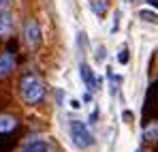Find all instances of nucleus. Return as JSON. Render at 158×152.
<instances>
[{
    "label": "nucleus",
    "mask_w": 158,
    "mask_h": 152,
    "mask_svg": "<svg viewBox=\"0 0 158 152\" xmlns=\"http://www.w3.org/2000/svg\"><path fill=\"white\" fill-rule=\"evenodd\" d=\"M19 90H22V99H24L28 105H36L39 101H43V97H45V84L36 75H32V73H28V75L22 77Z\"/></svg>",
    "instance_id": "nucleus-1"
},
{
    "label": "nucleus",
    "mask_w": 158,
    "mask_h": 152,
    "mask_svg": "<svg viewBox=\"0 0 158 152\" xmlns=\"http://www.w3.org/2000/svg\"><path fill=\"white\" fill-rule=\"evenodd\" d=\"M69 133H71V139H73V144L77 146V148H90L92 144H94V135L90 133V128L85 122H81V120H71V124H69Z\"/></svg>",
    "instance_id": "nucleus-2"
},
{
    "label": "nucleus",
    "mask_w": 158,
    "mask_h": 152,
    "mask_svg": "<svg viewBox=\"0 0 158 152\" xmlns=\"http://www.w3.org/2000/svg\"><path fill=\"white\" fill-rule=\"evenodd\" d=\"M24 37H26V43L28 47H39L41 45V28L34 20H28L26 26H24Z\"/></svg>",
    "instance_id": "nucleus-3"
},
{
    "label": "nucleus",
    "mask_w": 158,
    "mask_h": 152,
    "mask_svg": "<svg viewBox=\"0 0 158 152\" xmlns=\"http://www.w3.org/2000/svg\"><path fill=\"white\" fill-rule=\"evenodd\" d=\"M79 75H81L83 86L88 88V92H92V90H96V88H98V81H96V77H94V71L90 69V64L81 62V64H79Z\"/></svg>",
    "instance_id": "nucleus-4"
},
{
    "label": "nucleus",
    "mask_w": 158,
    "mask_h": 152,
    "mask_svg": "<svg viewBox=\"0 0 158 152\" xmlns=\"http://www.w3.org/2000/svg\"><path fill=\"white\" fill-rule=\"evenodd\" d=\"M22 152H49V141L41 137H30L22 146Z\"/></svg>",
    "instance_id": "nucleus-5"
},
{
    "label": "nucleus",
    "mask_w": 158,
    "mask_h": 152,
    "mask_svg": "<svg viewBox=\"0 0 158 152\" xmlns=\"http://www.w3.org/2000/svg\"><path fill=\"white\" fill-rule=\"evenodd\" d=\"M13 28H15V20H13V15L6 11V13H0V39H4V37H9L11 32H13Z\"/></svg>",
    "instance_id": "nucleus-6"
},
{
    "label": "nucleus",
    "mask_w": 158,
    "mask_h": 152,
    "mask_svg": "<svg viewBox=\"0 0 158 152\" xmlns=\"http://www.w3.org/2000/svg\"><path fill=\"white\" fill-rule=\"evenodd\" d=\"M13 69H15V58H13V54H9V51L0 54V77H6Z\"/></svg>",
    "instance_id": "nucleus-7"
},
{
    "label": "nucleus",
    "mask_w": 158,
    "mask_h": 152,
    "mask_svg": "<svg viewBox=\"0 0 158 152\" xmlns=\"http://www.w3.org/2000/svg\"><path fill=\"white\" fill-rule=\"evenodd\" d=\"M15 118L13 116H4V114H0V133H9V131H13L15 128Z\"/></svg>",
    "instance_id": "nucleus-8"
},
{
    "label": "nucleus",
    "mask_w": 158,
    "mask_h": 152,
    "mask_svg": "<svg viewBox=\"0 0 158 152\" xmlns=\"http://www.w3.org/2000/svg\"><path fill=\"white\" fill-rule=\"evenodd\" d=\"M107 7H109V4H107V0H92V2H90L92 13H94V15H98V17H103V15L107 13Z\"/></svg>",
    "instance_id": "nucleus-9"
},
{
    "label": "nucleus",
    "mask_w": 158,
    "mask_h": 152,
    "mask_svg": "<svg viewBox=\"0 0 158 152\" xmlns=\"http://www.w3.org/2000/svg\"><path fill=\"white\" fill-rule=\"evenodd\" d=\"M139 17H141L143 22H150V24H158V15H156V13H152L150 9H141V11H139Z\"/></svg>",
    "instance_id": "nucleus-10"
},
{
    "label": "nucleus",
    "mask_w": 158,
    "mask_h": 152,
    "mask_svg": "<svg viewBox=\"0 0 158 152\" xmlns=\"http://www.w3.org/2000/svg\"><path fill=\"white\" fill-rule=\"evenodd\" d=\"M128 60H131L128 47H126V45H122V47L118 50V62H120V64H128Z\"/></svg>",
    "instance_id": "nucleus-11"
},
{
    "label": "nucleus",
    "mask_w": 158,
    "mask_h": 152,
    "mask_svg": "<svg viewBox=\"0 0 158 152\" xmlns=\"http://www.w3.org/2000/svg\"><path fill=\"white\" fill-rule=\"evenodd\" d=\"M11 4H13V0H0V13H6L11 9Z\"/></svg>",
    "instance_id": "nucleus-12"
},
{
    "label": "nucleus",
    "mask_w": 158,
    "mask_h": 152,
    "mask_svg": "<svg viewBox=\"0 0 158 152\" xmlns=\"http://www.w3.org/2000/svg\"><path fill=\"white\" fill-rule=\"evenodd\" d=\"M96 60L98 62H105V47L103 45H98V50H96Z\"/></svg>",
    "instance_id": "nucleus-13"
},
{
    "label": "nucleus",
    "mask_w": 158,
    "mask_h": 152,
    "mask_svg": "<svg viewBox=\"0 0 158 152\" xmlns=\"http://www.w3.org/2000/svg\"><path fill=\"white\" fill-rule=\"evenodd\" d=\"M118 24H120V11H115V13H113V32L118 30Z\"/></svg>",
    "instance_id": "nucleus-14"
},
{
    "label": "nucleus",
    "mask_w": 158,
    "mask_h": 152,
    "mask_svg": "<svg viewBox=\"0 0 158 152\" xmlns=\"http://www.w3.org/2000/svg\"><path fill=\"white\" fill-rule=\"evenodd\" d=\"M71 107H73V109H79V107H81V103H79L77 99H73V101H71Z\"/></svg>",
    "instance_id": "nucleus-15"
},
{
    "label": "nucleus",
    "mask_w": 158,
    "mask_h": 152,
    "mask_svg": "<svg viewBox=\"0 0 158 152\" xmlns=\"http://www.w3.org/2000/svg\"><path fill=\"white\" fill-rule=\"evenodd\" d=\"M145 2H148L152 9H158V0H145Z\"/></svg>",
    "instance_id": "nucleus-16"
},
{
    "label": "nucleus",
    "mask_w": 158,
    "mask_h": 152,
    "mask_svg": "<svg viewBox=\"0 0 158 152\" xmlns=\"http://www.w3.org/2000/svg\"><path fill=\"white\" fill-rule=\"evenodd\" d=\"M135 152H143V150H141V148H139V150H135Z\"/></svg>",
    "instance_id": "nucleus-17"
}]
</instances>
